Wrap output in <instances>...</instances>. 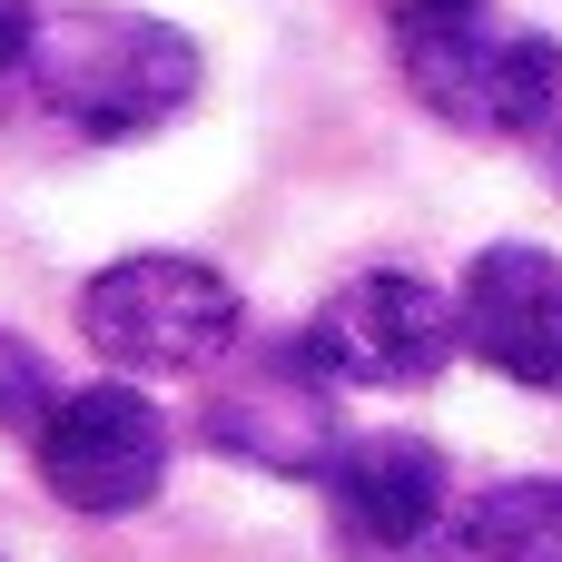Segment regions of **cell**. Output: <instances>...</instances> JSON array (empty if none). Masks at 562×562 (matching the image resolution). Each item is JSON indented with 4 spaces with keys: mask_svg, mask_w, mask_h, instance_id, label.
<instances>
[{
    "mask_svg": "<svg viewBox=\"0 0 562 562\" xmlns=\"http://www.w3.org/2000/svg\"><path fill=\"white\" fill-rule=\"evenodd\" d=\"M30 99L99 148L148 138L198 99V40L158 10H109V0L49 10L30 40Z\"/></svg>",
    "mask_w": 562,
    "mask_h": 562,
    "instance_id": "cell-1",
    "label": "cell"
},
{
    "mask_svg": "<svg viewBox=\"0 0 562 562\" xmlns=\"http://www.w3.org/2000/svg\"><path fill=\"white\" fill-rule=\"evenodd\" d=\"M79 336L119 375H207L237 346V286L198 257H119L79 286Z\"/></svg>",
    "mask_w": 562,
    "mask_h": 562,
    "instance_id": "cell-2",
    "label": "cell"
},
{
    "mask_svg": "<svg viewBox=\"0 0 562 562\" xmlns=\"http://www.w3.org/2000/svg\"><path fill=\"white\" fill-rule=\"evenodd\" d=\"M395 69L464 138H543L562 109V40L504 30L494 10H474L454 30H425V40H395Z\"/></svg>",
    "mask_w": 562,
    "mask_h": 562,
    "instance_id": "cell-3",
    "label": "cell"
},
{
    "mask_svg": "<svg viewBox=\"0 0 562 562\" xmlns=\"http://www.w3.org/2000/svg\"><path fill=\"white\" fill-rule=\"evenodd\" d=\"M306 346L336 385H435L464 346V306L405 267H366L316 306Z\"/></svg>",
    "mask_w": 562,
    "mask_h": 562,
    "instance_id": "cell-4",
    "label": "cell"
},
{
    "mask_svg": "<svg viewBox=\"0 0 562 562\" xmlns=\"http://www.w3.org/2000/svg\"><path fill=\"white\" fill-rule=\"evenodd\" d=\"M40 484L69 514H99V524L158 504V484H168V415L138 385H79V395H59V415L40 425Z\"/></svg>",
    "mask_w": 562,
    "mask_h": 562,
    "instance_id": "cell-5",
    "label": "cell"
},
{
    "mask_svg": "<svg viewBox=\"0 0 562 562\" xmlns=\"http://www.w3.org/2000/svg\"><path fill=\"white\" fill-rule=\"evenodd\" d=\"M207 445L257 464V474H326L336 464V375L316 366L306 336L257 346L217 395H207Z\"/></svg>",
    "mask_w": 562,
    "mask_h": 562,
    "instance_id": "cell-6",
    "label": "cell"
},
{
    "mask_svg": "<svg viewBox=\"0 0 562 562\" xmlns=\"http://www.w3.org/2000/svg\"><path fill=\"white\" fill-rule=\"evenodd\" d=\"M326 514L356 562H415L454 514L445 454L425 435H346L326 464Z\"/></svg>",
    "mask_w": 562,
    "mask_h": 562,
    "instance_id": "cell-7",
    "label": "cell"
},
{
    "mask_svg": "<svg viewBox=\"0 0 562 562\" xmlns=\"http://www.w3.org/2000/svg\"><path fill=\"white\" fill-rule=\"evenodd\" d=\"M464 356L494 366L504 385L562 405V257L533 237H504L464 267Z\"/></svg>",
    "mask_w": 562,
    "mask_h": 562,
    "instance_id": "cell-8",
    "label": "cell"
},
{
    "mask_svg": "<svg viewBox=\"0 0 562 562\" xmlns=\"http://www.w3.org/2000/svg\"><path fill=\"white\" fill-rule=\"evenodd\" d=\"M464 562H562V474H524V484L474 494Z\"/></svg>",
    "mask_w": 562,
    "mask_h": 562,
    "instance_id": "cell-9",
    "label": "cell"
},
{
    "mask_svg": "<svg viewBox=\"0 0 562 562\" xmlns=\"http://www.w3.org/2000/svg\"><path fill=\"white\" fill-rule=\"evenodd\" d=\"M59 415V385L40 375V356H20V346H0V425H49Z\"/></svg>",
    "mask_w": 562,
    "mask_h": 562,
    "instance_id": "cell-10",
    "label": "cell"
},
{
    "mask_svg": "<svg viewBox=\"0 0 562 562\" xmlns=\"http://www.w3.org/2000/svg\"><path fill=\"white\" fill-rule=\"evenodd\" d=\"M474 10H494V0H385V30H395V40H425V30H454V20H474Z\"/></svg>",
    "mask_w": 562,
    "mask_h": 562,
    "instance_id": "cell-11",
    "label": "cell"
},
{
    "mask_svg": "<svg viewBox=\"0 0 562 562\" xmlns=\"http://www.w3.org/2000/svg\"><path fill=\"white\" fill-rule=\"evenodd\" d=\"M30 40H40V0H0V69H30Z\"/></svg>",
    "mask_w": 562,
    "mask_h": 562,
    "instance_id": "cell-12",
    "label": "cell"
},
{
    "mask_svg": "<svg viewBox=\"0 0 562 562\" xmlns=\"http://www.w3.org/2000/svg\"><path fill=\"white\" fill-rule=\"evenodd\" d=\"M553 158H562V148H553Z\"/></svg>",
    "mask_w": 562,
    "mask_h": 562,
    "instance_id": "cell-13",
    "label": "cell"
}]
</instances>
